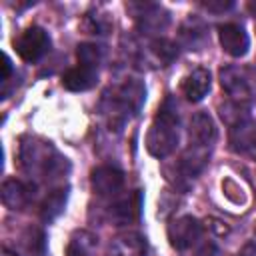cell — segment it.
I'll return each instance as SVG.
<instances>
[{
	"mask_svg": "<svg viewBox=\"0 0 256 256\" xmlns=\"http://www.w3.org/2000/svg\"><path fill=\"white\" fill-rule=\"evenodd\" d=\"M20 160L28 174H36L42 178H54L62 174V170L68 166L66 158H62L50 142L36 140V138L22 142Z\"/></svg>",
	"mask_w": 256,
	"mask_h": 256,
	"instance_id": "1",
	"label": "cell"
},
{
	"mask_svg": "<svg viewBox=\"0 0 256 256\" xmlns=\"http://www.w3.org/2000/svg\"><path fill=\"white\" fill-rule=\"evenodd\" d=\"M178 114L176 108L172 106V100L166 98V102L160 106L148 136H146V148L152 156L156 158H164L168 156L176 144H178Z\"/></svg>",
	"mask_w": 256,
	"mask_h": 256,
	"instance_id": "2",
	"label": "cell"
},
{
	"mask_svg": "<svg viewBox=\"0 0 256 256\" xmlns=\"http://www.w3.org/2000/svg\"><path fill=\"white\" fill-rule=\"evenodd\" d=\"M146 90L138 80H128L122 86L112 90V96H108L110 112L112 116L126 118L128 114H136L144 102Z\"/></svg>",
	"mask_w": 256,
	"mask_h": 256,
	"instance_id": "3",
	"label": "cell"
},
{
	"mask_svg": "<svg viewBox=\"0 0 256 256\" xmlns=\"http://www.w3.org/2000/svg\"><path fill=\"white\" fill-rule=\"evenodd\" d=\"M14 48L18 52V56L24 62H36L40 60L48 48H50V38L46 34L44 28L40 26H30L26 28L16 40H14Z\"/></svg>",
	"mask_w": 256,
	"mask_h": 256,
	"instance_id": "4",
	"label": "cell"
},
{
	"mask_svg": "<svg viewBox=\"0 0 256 256\" xmlns=\"http://www.w3.org/2000/svg\"><path fill=\"white\" fill-rule=\"evenodd\" d=\"M220 84L226 90V94L230 96V100L234 104L246 106L252 98V88L250 82L246 80V74L236 68V66H226L220 70Z\"/></svg>",
	"mask_w": 256,
	"mask_h": 256,
	"instance_id": "5",
	"label": "cell"
},
{
	"mask_svg": "<svg viewBox=\"0 0 256 256\" xmlns=\"http://www.w3.org/2000/svg\"><path fill=\"white\" fill-rule=\"evenodd\" d=\"M200 234H202V224L192 216H180L168 226V238L176 250L190 248L196 240H200Z\"/></svg>",
	"mask_w": 256,
	"mask_h": 256,
	"instance_id": "6",
	"label": "cell"
},
{
	"mask_svg": "<svg viewBox=\"0 0 256 256\" xmlns=\"http://www.w3.org/2000/svg\"><path fill=\"white\" fill-rule=\"evenodd\" d=\"M218 38H220V44H222L224 52L234 56V58L244 56L250 48V38H248L246 30L240 24H234V22L218 26Z\"/></svg>",
	"mask_w": 256,
	"mask_h": 256,
	"instance_id": "7",
	"label": "cell"
},
{
	"mask_svg": "<svg viewBox=\"0 0 256 256\" xmlns=\"http://www.w3.org/2000/svg\"><path fill=\"white\" fill-rule=\"evenodd\" d=\"M90 184L98 196H114L124 186V174L112 166H98L90 172Z\"/></svg>",
	"mask_w": 256,
	"mask_h": 256,
	"instance_id": "8",
	"label": "cell"
},
{
	"mask_svg": "<svg viewBox=\"0 0 256 256\" xmlns=\"http://www.w3.org/2000/svg\"><path fill=\"white\" fill-rule=\"evenodd\" d=\"M190 146H200V148H210L212 142L216 140V126L212 118L206 112H198L190 120Z\"/></svg>",
	"mask_w": 256,
	"mask_h": 256,
	"instance_id": "9",
	"label": "cell"
},
{
	"mask_svg": "<svg viewBox=\"0 0 256 256\" xmlns=\"http://www.w3.org/2000/svg\"><path fill=\"white\" fill-rule=\"evenodd\" d=\"M0 196L4 206H8L10 210H22L32 200V186L24 184L22 180L8 178L0 188Z\"/></svg>",
	"mask_w": 256,
	"mask_h": 256,
	"instance_id": "10",
	"label": "cell"
},
{
	"mask_svg": "<svg viewBox=\"0 0 256 256\" xmlns=\"http://www.w3.org/2000/svg\"><path fill=\"white\" fill-rule=\"evenodd\" d=\"M110 256H146V238L138 232H122L108 246Z\"/></svg>",
	"mask_w": 256,
	"mask_h": 256,
	"instance_id": "11",
	"label": "cell"
},
{
	"mask_svg": "<svg viewBox=\"0 0 256 256\" xmlns=\"http://www.w3.org/2000/svg\"><path fill=\"white\" fill-rule=\"evenodd\" d=\"M180 88H182V94L186 96V100L200 102L210 90V72L206 68H194L192 72H188L184 76Z\"/></svg>",
	"mask_w": 256,
	"mask_h": 256,
	"instance_id": "12",
	"label": "cell"
},
{
	"mask_svg": "<svg viewBox=\"0 0 256 256\" xmlns=\"http://www.w3.org/2000/svg\"><path fill=\"white\" fill-rule=\"evenodd\" d=\"M140 210H142V192H140V190H134L130 196L118 200V202L110 208V218H112L118 226H122V224H128V222L138 220Z\"/></svg>",
	"mask_w": 256,
	"mask_h": 256,
	"instance_id": "13",
	"label": "cell"
},
{
	"mask_svg": "<svg viewBox=\"0 0 256 256\" xmlns=\"http://www.w3.org/2000/svg\"><path fill=\"white\" fill-rule=\"evenodd\" d=\"M98 80V72L96 68H88V66H76V68H70L64 76H62V86L66 90H72V92H84V90H90Z\"/></svg>",
	"mask_w": 256,
	"mask_h": 256,
	"instance_id": "14",
	"label": "cell"
},
{
	"mask_svg": "<svg viewBox=\"0 0 256 256\" xmlns=\"http://www.w3.org/2000/svg\"><path fill=\"white\" fill-rule=\"evenodd\" d=\"M230 144L236 152H254L256 150V122L242 120L230 130Z\"/></svg>",
	"mask_w": 256,
	"mask_h": 256,
	"instance_id": "15",
	"label": "cell"
},
{
	"mask_svg": "<svg viewBox=\"0 0 256 256\" xmlns=\"http://www.w3.org/2000/svg\"><path fill=\"white\" fill-rule=\"evenodd\" d=\"M66 200H68V188H56V190H52L44 198V202L40 206V218L44 222L56 220L62 214V210L66 206Z\"/></svg>",
	"mask_w": 256,
	"mask_h": 256,
	"instance_id": "16",
	"label": "cell"
},
{
	"mask_svg": "<svg viewBox=\"0 0 256 256\" xmlns=\"http://www.w3.org/2000/svg\"><path fill=\"white\" fill-rule=\"evenodd\" d=\"M206 160H208V148L190 146L186 150V154L182 156V160H180V168L184 170L186 176H196L206 166Z\"/></svg>",
	"mask_w": 256,
	"mask_h": 256,
	"instance_id": "17",
	"label": "cell"
},
{
	"mask_svg": "<svg viewBox=\"0 0 256 256\" xmlns=\"http://www.w3.org/2000/svg\"><path fill=\"white\" fill-rule=\"evenodd\" d=\"M20 244H22V250L26 256H44L46 254V236L36 226H30L24 230Z\"/></svg>",
	"mask_w": 256,
	"mask_h": 256,
	"instance_id": "18",
	"label": "cell"
},
{
	"mask_svg": "<svg viewBox=\"0 0 256 256\" xmlns=\"http://www.w3.org/2000/svg\"><path fill=\"white\" fill-rule=\"evenodd\" d=\"M94 248H96V236L86 230H80L70 238L66 256H92Z\"/></svg>",
	"mask_w": 256,
	"mask_h": 256,
	"instance_id": "19",
	"label": "cell"
},
{
	"mask_svg": "<svg viewBox=\"0 0 256 256\" xmlns=\"http://www.w3.org/2000/svg\"><path fill=\"white\" fill-rule=\"evenodd\" d=\"M150 52L154 54V58H156V62H158L160 66H166V64H170V62L174 60V56H176V46H174L172 42H168V40H154V42L150 44Z\"/></svg>",
	"mask_w": 256,
	"mask_h": 256,
	"instance_id": "20",
	"label": "cell"
},
{
	"mask_svg": "<svg viewBox=\"0 0 256 256\" xmlns=\"http://www.w3.org/2000/svg\"><path fill=\"white\" fill-rule=\"evenodd\" d=\"M76 56H78V62L82 66L96 68L98 62L102 60V48L96 46V44H80L76 48Z\"/></svg>",
	"mask_w": 256,
	"mask_h": 256,
	"instance_id": "21",
	"label": "cell"
},
{
	"mask_svg": "<svg viewBox=\"0 0 256 256\" xmlns=\"http://www.w3.org/2000/svg\"><path fill=\"white\" fill-rule=\"evenodd\" d=\"M206 10H210V12H224V10H230L232 6H234V2L232 0H208V2H200Z\"/></svg>",
	"mask_w": 256,
	"mask_h": 256,
	"instance_id": "22",
	"label": "cell"
},
{
	"mask_svg": "<svg viewBox=\"0 0 256 256\" xmlns=\"http://www.w3.org/2000/svg\"><path fill=\"white\" fill-rule=\"evenodd\" d=\"M2 60H4V64H2V68H4V72H2V82H8V76H10V72H12V62H10L8 54H4Z\"/></svg>",
	"mask_w": 256,
	"mask_h": 256,
	"instance_id": "23",
	"label": "cell"
},
{
	"mask_svg": "<svg viewBox=\"0 0 256 256\" xmlns=\"http://www.w3.org/2000/svg\"><path fill=\"white\" fill-rule=\"evenodd\" d=\"M248 12L256 18V0H250V2H248Z\"/></svg>",
	"mask_w": 256,
	"mask_h": 256,
	"instance_id": "24",
	"label": "cell"
},
{
	"mask_svg": "<svg viewBox=\"0 0 256 256\" xmlns=\"http://www.w3.org/2000/svg\"><path fill=\"white\" fill-rule=\"evenodd\" d=\"M0 256H16V252H12V250H8V248H2V254Z\"/></svg>",
	"mask_w": 256,
	"mask_h": 256,
	"instance_id": "25",
	"label": "cell"
}]
</instances>
